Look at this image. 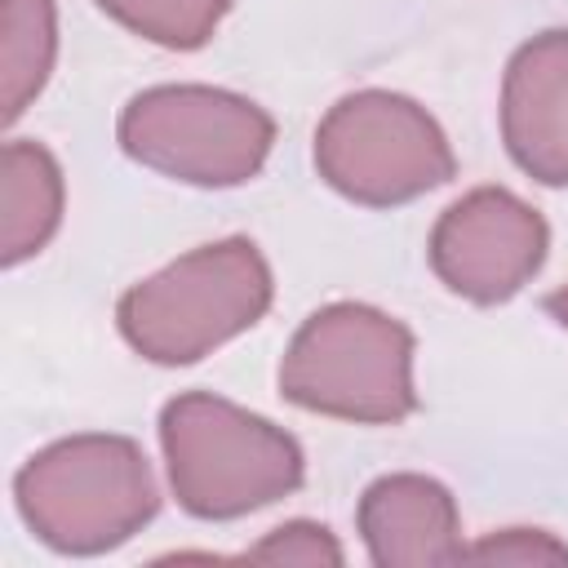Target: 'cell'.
<instances>
[{
    "mask_svg": "<svg viewBox=\"0 0 568 568\" xmlns=\"http://www.w3.org/2000/svg\"><path fill=\"white\" fill-rule=\"evenodd\" d=\"M271 306V271L253 240L204 244L120 297V333L155 364H191Z\"/></svg>",
    "mask_w": 568,
    "mask_h": 568,
    "instance_id": "6da1fadb",
    "label": "cell"
},
{
    "mask_svg": "<svg viewBox=\"0 0 568 568\" xmlns=\"http://www.w3.org/2000/svg\"><path fill=\"white\" fill-rule=\"evenodd\" d=\"M178 501L200 519L257 510L302 484V448L257 413L217 395H178L160 417Z\"/></svg>",
    "mask_w": 568,
    "mask_h": 568,
    "instance_id": "7a4b0ae2",
    "label": "cell"
},
{
    "mask_svg": "<svg viewBox=\"0 0 568 568\" xmlns=\"http://www.w3.org/2000/svg\"><path fill=\"white\" fill-rule=\"evenodd\" d=\"M18 510L53 550L93 555L120 546L155 515V479L133 439L75 435L22 466Z\"/></svg>",
    "mask_w": 568,
    "mask_h": 568,
    "instance_id": "3957f363",
    "label": "cell"
},
{
    "mask_svg": "<svg viewBox=\"0 0 568 568\" xmlns=\"http://www.w3.org/2000/svg\"><path fill=\"white\" fill-rule=\"evenodd\" d=\"M280 390L311 413L351 422H399L413 413V337L399 320L337 302L315 311L284 364Z\"/></svg>",
    "mask_w": 568,
    "mask_h": 568,
    "instance_id": "277c9868",
    "label": "cell"
},
{
    "mask_svg": "<svg viewBox=\"0 0 568 568\" xmlns=\"http://www.w3.org/2000/svg\"><path fill=\"white\" fill-rule=\"evenodd\" d=\"M271 138L275 124L257 102L204 84L146 89L120 115V142L138 164L195 186H235L253 178Z\"/></svg>",
    "mask_w": 568,
    "mask_h": 568,
    "instance_id": "5b68a950",
    "label": "cell"
},
{
    "mask_svg": "<svg viewBox=\"0 0 568 568\" xmlns=\"http://www.w3.org/2000/svg\"><path fill=\"white\" fill-rule=\"evenodd\" d=\"M315 164L359 204H399L453 178V151L439 124L408 98L364 89L342 98L320 133Z\"/></svg>",
    "mask_w": 568,
    "mask_h": 568,
    "instance_id": "8992f818",
    "label": "cell"
},
{
    "mask_svg": "<svg viewBox=\"0 0 568 568\" xmlns=\"http://www.w3.org/2000/svg\"><path fill=\"white\" fill-rule=\"evenodd\" d=\"M546 240L537 209L501 186H479L435 222L430 266L453 293L470 302H501L537 275Z\"/></svg>",
    "mask_w": 568,
    "mask_h": 568,
    "instance_id": "52a82bcc",
    "label": "cell"
},
{
    "mask_svg": "<svg viewBox=\"0 0 568 568\" xmlns=\"http://www.w3.org/2000/svg\"><path fill=\"white\" fill-rule=\"evenodd\" d=\"M501 133L524 173L546 186L568 182V31H546L510 58Z\"/></svg>",
    "mask_w": 568,
    "mask_h": 568,
    "instance_id": "ba28073f",
    "label": "cell"
},
{
    "mask_svg": "<svg viewBox=\"0 0 568 568\" xmlns=\"http://www.w3.org/2000/svg\"><path fill=\"white\" fill-rule=\"evenodd\" d=\"M359 532L368 555L386 568L457 564L466 555L457 537V506L444 484L426 475H386L359 501Z\"/></svg>",
    "mask_w": 568,
    "mask_h": 568,
    "instance_id": "9c48e42d",
    "label": "cell"
},
{
    "mask_svg": "<svg viewBox=\"0 0 568 568\" xmlns=\"http://www.w3.org/2000/svg\"><path fill=\"white\" fill-rule=\"evenodd\" d=\"M62 217V169L40 142H9L0 155V257L13 266L49 244Z\"/></svg>",
    "mask_w": 568,
    "mask_h": 568,
    "instance_id": "30bf717a",
    "label": "cell"
},
{
    "mask_svg": "<svg viewBox=\"0 0 568 568\" xmlns=\"http://www.w3.org/2000/svg\"><path fill=\"white\" fill-rule=\"evenodd\" d=\"M58 53L53 0H0V102L4 120H18L22 106L44 89Z\"/></svg>",
    "mask_w": 568,
    "mask_h": 568,
    "instance_id": "8fae6325",
    "label": "cell"
},
{
    "mask_svg": "<svg viewBox=\"0 0 568 568\" xmlns=\"http://www.w3.org/2000/svg\"><path fill=\"white\" fill-rule=\"evenodd\" d=\"M98 4L111 18H120L129 31L164 49H200L226 13V0H98Z\"/></svg>",
    "mask_w": 568,
    "mask_h": 568,
    "instance_id": "7c38bea8",
    "label": "cell"
},
{
    "mask_svg": "<svg viewBox=\"0 0 568 568\" xmlns=\"http://www.w3.org/2000/svg\"><path fill=\"white\" fill-rule=\"evenodd\" d=\"M244 559H253V564H342V546L333 541V532L324 524L297 519V524L275 528Z\"/></svg>",
    "mask_w": 568,
    "mask_h": 568,
    "instance_id": "4fadbf2b",
    "label": "cell"
},
{
    "mask_svg": "<svg viewBox=\"0 0 568 568\" xmlns=\"http://www.w3.org/2000/svg\"><path fill=\"white\" fill-rule=\"evenodd\" d=\"M462 559H475V564H568V546H559L541 528H501V532L475 541Z\"/></svg>",
    "mask_w": 568,
    "mask_h": 568,
    "instance_id": "5bb4252c",
    "label": "cell"
},
{
    "mask_svg": "<svg viewBox=\"0 0 568 568\" xmlns=\"http://www.w3.org/2000/svg\"><path fill=\"white\" fill-rule=\"evenodd\" d=\"M546 306H550V315H555V320L568 328V284H564L559 293H550V297H546Z\"/></svg>",
    "mask_w": 568,
    "mask_h": 568,
    "instance_id": "9a60e30c",
    "label": "cell"
}]
</instances>
